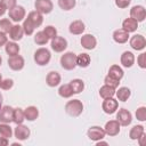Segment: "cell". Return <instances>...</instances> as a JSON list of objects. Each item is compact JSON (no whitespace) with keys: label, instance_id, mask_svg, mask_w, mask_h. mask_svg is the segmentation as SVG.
I'll use <instances>...</instances> for the list:
<instances>
[{"label":"cell","instance_id":"cell-8","mask_svg":"<svg viewBox=\"0 0 146 146\" xmlns=\"http://www.w3.org/2000/svg\"><path fill=\"white\" fill-rule=\"evenodd\" d=\"M117 107H119V100L117 99H114L113 97L111 98H105L103 100V104H102V110L104 111V113L106 114H113L117 111Z\"/></svg>","mask_w":146,"mask_h":146},{"label":"cell","instance_id":"cell-34","mask_svg":"<svg viewBox=\"0 0 146 146\" xmlns=\"http://www.w3.org/2000/svg\"><path fill=\"white\" fill-rule=\"evenodd\" d=\"M13 133H14V131H13L11 127L9 125V123H0V136L9 139L13 136Z\"/></svg>","mask_w":146,"mask_h":146},{"label":"cell","instance_id":"cell-13","mask_svg":"<svg viewBox=\"0 0 146 146\" xmlns=\"http://www.w3.org/2000/svg\"><path fill=\"white\" fill-rule=\"evenodd\" d=\"M120 129H121V125L117 122V120H110V121L106 122V124L104 127L105 133L110 137H114V136L119 135Z\"/></svg>","mask_w":146,"mask_h":146},{"label":"cell","instance_id":"cell-20","mask_svg":"<svg viewBox=\"0 0 146 146\" xmlns=\"http://www.w3.org/2000/svg\"><path fill=\"white\" fill-rule=\"evenodd\" d=\"M60 81H62V76H60V74H59L58 72H56V71H50V72L47 74V76H46V83H47L49 87H51V88L59 86V84H60Z\"/></svg>","mask_w":146,"mask_h":146},{"label":"cell","instance_id":"cell-38","mask_svg":"<svg viewBox=\"0 0 146 146\" xmlns=\"http://www.w3.org/2000/svg\"><path fill=\"white\" fill-rule=\"evenodd\" d=\"M22 27H23V31H24V34H26V35H32L33 33H34V26L29 22V19L27 18H24V22H23V25H22Z\"/></svg>","mask_w":146,"mask_h":146},{"label":"cell","instance_id":"cell-2","mask_svg":"<svg viewBox=\"0 0 146 146\" xmlns=\"http://www.w3.org/2000/svg\"><path fill=\"white\" fill-rule=\"evenodd\" d=\"M50 59H51V54H50L49 49L41 47L34 51V62L36 63V65L44 66L50 62Z\"/></svg>","mask_w":146,"mask_h":146},{"label":"cell","instance_id":"cell-14","mask_svg":"<svg viewBox=\"0 0 146 146\" xmlns=\"http://www.w3.org/2000/svg\"><path fill=\"white\" fill-rule=\"evenodd\" d=\"M80 43H81V46H82L84 49H87V50H92V49H95L96 46H97V39H96L92 34L87 33V34H83V35L81 36Z\"/></svg>","mask_w":146,"mask_h":146},{"label":"cell","instance_id":"cell-24","mask_svg":"<svg viewBox=\"0 0 146 146\" xmlns=\"http://www.w3.org/2000/svg\"><path fill=\"white\" fill-rule=\"evenodd\" d=\"M115 96H116L117 100L127 102L131 96V90L128 87H120L117 90H115Z\"/></svg>","mask_w":146,"mask_h":146},{"label":"cell","instance_id":"cell-40","mask_svg":"<svg viewBox=\"0 0 146 146\" xmlns=\"http://www.w3.org/2000/svg\"><path fill=\"white\" fill-rule=\"evenodd\" d=\"M104 83L105 84H107V86H110V87H113V88H119V84H120V80H116V79H114V78H112V76H110L108 74L104 78Z\"/></svg>","mask_w":146,"mask_h":146},{"label":"cell","instance_id":"cell-26","mask_svg":"<svg viewBox=\"0 0 146 146\" xmlns=\"http://www.w3.org/2000/svg\"><path fill=\"white\" fill-rule=\"evenodd\" d=\"M21 48L16 43V41H7V43L5 44V51L7 52V55L10 57V56H15V55H18Z\"/></svg>","mask_w":146,"mask_h":146},{"label":"cell","instance_id":"cell-25","mask_svg":"<svg viewBox=\"0 0 146 146\" xmlns=\"http://www.w3.org/2000/svg\"><path fill=\"white\" fill-rule=\"evenodd\" d=\"M90 63H91V58L87 52H81L76 55V66L86 68L90 65Z\"/></svg>","mask_w":146,"mask_h":146},{"label":"cell","instance_id":"cell-22","mask_svg":"<svg viewBox=\"0 0 146 146\" xmlns=\"http://www.w3.org/2000/svg\"><path fill=\"white\" fill-rule=\"evenodd\" d=\"M113 40L116 42V43H120V44H122V43H125L128 40H129V33L125 31V30H123L122 27L121 29H117V30H115L114 32H113Z\"/></svg>","mask_w":146,"mask_h":146},{"label":"cell","instance_id":"cell-48","mask_svg":"<svg viewBox=\"0 0 146 146\" xmlns=\"http://www.w3.org/2000/svg\"><path fill=\"white\" fill-rule=\"evenodd\" d=\"M6 10H7V9L5 8V6H3V5H2L1 2H0V17L5 15V13H6Z\"/></svg>","mask_w":146,"mask_h":146},{"label":"cell","instance_id":"cell-42","mask_svg":"<svg viewBox=\"0 0 146 146\" xmlns=\"http://www.w3.org/2000/svg\"><path fill=\"white\" fill-rule=\"evenodd\" d=\"M13 87H14L13 79H2L0 81V89H2V90H9Z\"/></svg>","mask_w":146,"mask_h":146},{"label":"cell","instance_id":"cell-11","mask_svg":"<svg viewBox=\"0 0 146 146\" xmlns=\"http://www.w3.org/2000/svg\"><path fill=\"white\" fill-rule=\"evenodd\" d=\"M24 65H25V60H24V57L21 55L10 56L8 58V66L13 71H21L23 70Z\"/></svg>","mask_w":146,"mask_h":146},{"label":"cell","instance_id":"cell-36","mask_svg":"<svg viewBox=\"0 0 146 146\" xmlns=\"http://www.w3.org/2000/svg\"><path fill=\"white\" fill-rule=\"evenodd\" d=\"M49 41V39L46 36V34L43 33V31H39L34 34V42L39 46H44L47 44V42Z\"/></svg>","mask_w":146,"mask_h":146},{"label":"cell","instance_id":"cell-19","mask_svg":"<svg viewBox=\"0 0 146 146\" xmlns=\"http://www.w3.org/2000/svg\"><path fill=\"white\" fill-rule=\"evenodd\" d=\"M135 60H136V58H135V55L131 52V51H123L122 52V55H121V57H120V63H121V65L123 66V67H125V68H129V67H131L133 64H135Z\"/></svg>","mask_w":146,"mask_h":146},{"label":"cell","instance_id":"cell-10","mask_svg":"<svg viewBox=\"0 0 146 146\" xmlns=\"http://www.w3.org/2000/svg\"><path fill=\"white\" fill-rule=\"evenodd\" d=\"M130 17L136 19L138 23L139 22H144L145 18H146V9H145V7L141 6V5H136V6L131 7Z\"/></svg>","mask_w":146,"mask_h":146},{"label":"cell","instance_id":"cell-6","mask_svg":"<svg viewBox=\"0 0 146 146\" xmlns=\"http://www.w3.org/2000/svg\"><path fill=\"white\" fill-rule=\"evenodd\" d=\"M87 136H88V138H89L90 140H92V141H98V140H100V139H104L105 136H106V133H105L104 128H100V127H98V125H92V127H90V128L88 129Z\"/></svg>","mask_w":146,"mask_h":146},{"label":"cell","instance_id":"cell-43","mask_svg":"<svg viewBox=\"0 0 146 146\" xmlns=\"http://www.w3.org/2000/svg\"><path fill=\"white\" fill-rule=\"evenodd\" d=\"M137 64L140 68H146V54L145 52H141L138 57H137Z\"/></svg>","mask_w":146,"mask_h":146},{"label":"cell","instance_id":"cell-30","mask_svg":"<svg viewBox=\"0 0 146 146\" xmlns=\"http://www.w3.org/2000/svg\"><path fill=\"white\" fill-rule=\"evenodd\" d=\"M108 75L114 78V79H116V80H121L123 78V75H124V72L119 65L113 64L108 70Z\"/></svg>","mask_w":146,"mask_h":146},{"label":"cell","instance_id":"cell-7","mask_svg":"<svg viewBox=\"0 0 146 146\" xmlns=\"http://www.w3.org/2000/svg\"><path fill=\"white\" fill-rule=\"evenodd\" d=\"M129 43H130V47L133 50L140 51V50H144L145 47H146V39L141 34H135L130 38Z\"/></svg>","mask_w":146,"mask_h":146},{"label":"cell","instance_id":"cell-21","mask_svg":"<svg viewBox=\"0 0 146 146\" xmlns=\"http://www.w3.org/2000/svg\"><path fill=\"white\" fill-rule=\"evenodd\" d=\"M9 39L11 41H19L23 35H24V31H23V27L19 25V24H15L10 27L9 30Z\"/></svg>","mask_w":146,"mask_h":146},{"label":"cell","instance_id":"cell-51","mask_svg":"<svg viewBox=\"0 0 146 146\" xmlns=\"http://www.w3.org/2000/svg\"><path fill=\"white\" fill-rule=\"evenodd\" d=\"M1 64H2V57L0 56V66H1Z\"/></svg>","mask_w":146,"mask_h":146},{"label":"cell","instance_id":"cell-27","mask_svg":"<svg viewBox=\"0 0 146 146\" xmlns=\"http://www.w3.org/2000/svg\"><path fill=\"white\" fill-rule=\"evenodd\" d=\"M24 115H25V120L27 121H35L39 116V110L35 106H27L24 110Z\"/></svg>","mask_w":146,"mask_h":146},{"label":"cell","instance_id":"cell-16","mask_svg":"<svg viewBox=\"0 0 146 146\" xmlns=\"http://www.w3.org/2000/svg\"><path fill=\"white\" fill-rule=\"evenodd\" d=\"M13 112L14 108L9 105H5L0 108V123H10L13 122Z\"/></svg>","mask_w":146,"mask_h":146},{"label":"cell","instance_id":"cell-28","mask_svg":"<svg viewBox=\"0 0 146 146\" xmlns=\"http://www.w3.org/2000/svg\"><path fill=\"white\" fill-rule=\"evenodd\" d=\"M143 133H145V128L144 125L141 124H137V125H133L130 131H129V138L131 140H137Z\"/></svg>","mask_w":146,"mask_h":146},{"label":"cell","instance_id":"cell-47","mask_svg":"<svg viewBox=\"0 0 146 146\" xmlns=\"http://www.w3.org/2000/svg\"><path fill=\"white\" fill-rule=\"evenodd\" d=\"M8 144H9V139L1 136V137H0V146H7Z\"/></svg>","mask_w":146,"mask_h":146},{"label":"cell","instance_id":"cell-35","mask_svg":"<svg viewBox=\"0 0 146 146\" xmlns=\"http://www.w3.org/2000/svg\"><path fill=\"white\" fill-rule=\"evenodd\" d=\"M76 5V1L75 0H58V6L60 9L67 11V10H71L75 7Z\"/></svg>","mask_w":146,"mask_h":146},{"label":"cell","instance_id":"cell-50","mask_svg":"<svg viewBox=\"0 0 146 146\" xmlns=\"http://www.w3.org/2000/svg\"><path fill=\"white\" fill-rule=\"evenodd\" d=\"M2 102H3V97H2V95H1V92H0V108L2 107Z\"/></svg>","mask_w":146,"mask_h":146},{"label":"cell","instance_id":"cell-23","mask_svg":"<svg viewBox=\"0 0 146 146\" xmlns=\"http://www.w3.org/2000/svg\"><path fill=\"white\" fill-rule=\"evenodd\" d=\"M122 29L125 30L128 33H131V32H135L137 29H138V22L131 17L129 18H125L123 22H122Z\"/></svg>","mask_w":146,"mask_h":146},{"label":"cell","instance_id":"cell-29","mask_svg":"<svg viewBox=\"0 0 146 146\" xmlns=\"http://www.w3.org/2000/svg\"><path fill=\"white\" fill-rule=\"evenodd\" d=\"M115 88L113 87H110L107 84H104L103 87H100L99 89V96L105 99V98H111V97H114L115 96Z\"/></svg>","mask_w":146,"mask_h":146},{"label":"cell","instance_id":"cell-39","mask_svg":"<svg viewBox=\"0 0 146 146\" xmlns=\"http://www.w3.org/2000/svg\"><path fill=\"white\" fill-rule=\"evenodd\" d=\"M42 31H43V33L46 34V36H47L49 40L54 39V38L57 35V30H56V27L52 26V25H48V26H46Z\"/></svg>","mask_w":146,"mask_h":146},{"label":"cell","instance_id":"cell-37","mask_svg":"<svg viewBox=\"0 0 146 146\" xmlns=\"http://www.w3.org/2000/svg\"><path fill=\"white\" fill-rule=\"evenodd\" d=\"M13 26L11 24V21L9 18H2L0 19V32H3V33H8L10 27Z\"/></svg>","mask_w":146,"mask_h":146},{"label":"cell","instance_id":"cell-1","mask_svg":"<svg viewBox=\"0 0 146 146\" xmlns=\"http://www.w3.org/2000/svg\"><path fill=\"white\" fill-rule=\"evenodd\" d=\"M64 110L70 116L76 117V116L81 115V113L83 112V104L80 99H72L65 104Z\"/></svg>","mask_w":146,"mask_h":146},{"label":"cell","instance_id":"cell-12","mask_svg":"<svg viewBox=\"0 0 146 146\" xmlns=\"http://www.w3.org/2000/svg\"><path fill=\"white\" fill-rule=\"evenodd\" d=\"M67 48V40L64 36L56 35L54 39H51V49L55 52H63Z\"/></svg>","mask_w":146,"mask_h":146},{"label":"cell","instance_id":"cell-46","mask_svg":"<svg viewBox=\"0 0 146 146\" xmlns=\"http://www.w3.org/2000/svg\"><path fill=\"white\" fill-rule=\"evenodd\" d=\"M7 41H8V36H7V34L3 33V32H0V47L5 46V44L7 43Z\"/></svg>","mask_w":146,"mask_h":146},{"label":"cell","instance_id":"cell-33","mask_svg":"<svg viewBox=\"0 0 146 146\" xmlns=\"http://www.w3.org/2000/svg\"><path fill=\"white\" fill-rule=\"evenodd\" d=\"M70 86H71V88H72L74 94H80L84 89V82L81 79H73L70 82Z\"/></svg>","mask_w":146,"mask_h":146},{"label":"cell","instance_id":"cell-5","mask_svg":"<svg viewBox=\"0 0 146 146\" xmlns=\"http://www.w3.org/2000/svg\"><path fill=\"white\" fill-rule=\"evenodd\" d=\"M34 8L36 11L41 13L42 15L50 14L54 9V5L51 0H35L34 1Z\"/></svg>","mask_w":146,"mask_h":146},{"label":"cell","instance_id":"cell-32","mask_svg":"<svg viewBox=\"0 0 146 146\" xmlns=\"http://www.w3.org/2000/svg\"><path fill=\"white\" fill-rule=\"evenodd\" d=\"M24 120H25L24 110L21 108V107L14 108V112H13V122L16 123V124H21V123L24 122Z\"/></svg>","mask_w":146,"mask_h":146},{"label":"cell","instance_id":"cell-15","mask_svg":"<svg viewBox=\"0 0 146 146\" xmlns=\"http://www.w3.org/2000/svg\"><path fill=\"white\" fill-rule=\"evenodd\" d=\"M30 135H31L30 129H29L26 125H24L23 123L17 124L16 128L14 129V136L16 137V139H18V140H21V141L26 140V139L30 137Z\"/></svg>","mask_w":146,"mask_h":146},{"label":"cell","instance_id":"cell-3","mask_svg":"<svg viewBox=\"0 0 146 146\" xmlns=\"http://www.w3.org/2000/svg\"><path fill=\"white\" fill-rule=\"evenodd\" d=\"M60 66L66 71H72L76 67V55L72 51L64 52L60 57Z\"/></svg>","mask_w":146,"mask_h":146},{"label":"cell","instance_id":"cell-41","mask_svg":"<svg viewBox=\"0 0 146 146\" xmlns=\"http://www.w3.org/2000/svg\"><path fill=\"white\" fill-rule=\"evenodd\" d=\"M136 117L140 122L146 121V107L145 106H140L136 110Z\"/></svg>","mask_w":146,"mask_h":146},{"label":"cell","instance_id":"cell-52","mask_svg":"<svg viewBox=\"0 0 146 146\" xmlns=\"http://www.w3.org/2000/svg\"><path fill=\"white\" fill-rule=\"evenodd\" d=\"M1 80H2V76H1V74H0V81H1Z\"/></svg>","mask_w":146,"mask_h":146},{"label":"cell","instance_id":"cell-17","mask_svg":"<svg viewBox=\"0 0 146 146\" xmlns=\"http://www.w3.org/2000/svg\"><path fill=\"white\" fill-rule=\"evenodd\" d=\"M84 30H86V25L81 19L73 21L68 26V31L73 35H81L84 32Z\"/></svg>","mask_w":146,"mask_h":146},{"label":"cell","instance_id":"cell-9","mask_svg":"<svg viewBox=\"0 0 146 146\" xmlns=\"http://www.w3.org/2000/svg\"><path fill=\"white\" fill-rule=\"evenodd\" d=\"M116 120L122 127H128L132 122V114L125 108H120L116 113Z\"/></svg>","mask_w":146,"mask_h":146},{"label":"cell","instance_id":"cell-49","mask_svg":"<svg viewBox=\"0 0 146 146\" xmlns=\"http://www.w3.org/2000/svg\"><path fill=\"white\" fill-rule=\"evenodd\" d=\"M144 139H145V133H143V135H141V136H140V137L137 139L140 146H143V145H144Z\"/></svg>","mask_w":146,"mask_h":146},{"label":"cell","instance_id":"cell-44","mask_svg":"<svg viewBox=\"0 0 146 146\" xmlns=\"http://www.w3.org/2000/svg\"><path fill=\"white\" fill-rule=\"evenodd\" d=\"M0 2L5 6L6 9H11L17 5V0H0Z\"/></svg>","mask_w":146,"mask_h":146},{"label":"cell","instance_id":"cell-4","mask_svg":"<svg viewBox=\"0 0 146 146\" xmlns=\"http://www.w3.org/2000/svg\"><path fill=\"white\" fill-rule=\"evenodd\" d=\"M8 15H9L10 21H13V22H15V23H19V22H22V21L25 18L26 11H25V8H24L23 6L16 5L14 8L9 9Z\"/></svg>","mask_w":146,"mask_h":146},{"label":"cell","instance_id":"cell-45","mask_svg":"<svg viewBox=\"0 0 146 146\" xmlns=\"http://www.w3.org/2000/svg\"><path fill=\"white\" fill-rule=\"evenodd\" d=\"M131 0H115V6L120 9H124L130 5Z\"/></svg>","mask_w":146,"mask_h":146},{"label":"cell","instance_id":"cell-18","mask_svg":"<svg viewBox=\"0 0 146 146\" xmlns=\"http://www.w3.org/2000/svg\"><path fill=\"white\" fill-rule=\"evenodd\" d=\"M26 18H27L29 22L34 26V29L41 26L42 23H43V15H42L41 13L36 11V10H32V11H30Z\"/></svg>","mask_w":146,"mask_h":146},{"label":"cell","instance_id":"cell-31","mask_svg":"<svg viewBox=\"0 0 146 146\" xmlns=\"http://www.w3.org/2000/svg\"><path fill=\"white\" fill-rule=\"evenodd\" d=\"M58 95L63 98H70L74 95L70 83H65V84H62L59 88H58Z\"/></svg>","mask_w":146,"mask_h":146}]
</instances>
